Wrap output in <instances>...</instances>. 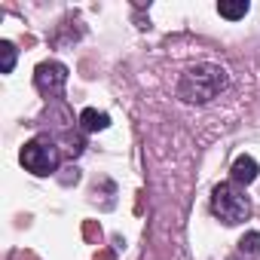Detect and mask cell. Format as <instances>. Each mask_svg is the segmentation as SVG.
<instances>
[{"mask_svg":"<svg viewBox=\"0 0 260 260\" xmlns=\"http://www.w3.org/2000/svg\"><path fill=\"white\" fill-rule=\"evenodd\" d=\"M226 86H230L226 68H220L214 61H202V64H193L181 74L178 98L190 107H202V104H211L220 92H226Z\"/></svg>","mask_w":260,"mask_h":260,"instance_id":"1","label":"cell"},{"mask_svg":"<svg viewBox=\"0 0 260 260\" xmlns=\"http://www.w3.org/2000/svg\"><path fill=\"white\" fill-rule=\"evenodd\" d=\"M211 214L226 223V226H239L251 217V199L245 193V187L233 184V181H223L211 190Z\"/></svg>","mask_w":260,"mask_h":260,"instance_id":"2","label":"cell"},{"mask_svg":"<svg viewBox=\"0 0 260 260\" xmlns=\"http://www.w3.org/2000/svg\"><path fill=\"white\" fill-rule=\"evenodd\" d=\"M19 162L25 166V172L37 175V178H49L58 172L61 166V147L52 141V138H31L22 153H19Z\"/></svg>","mask_w":260,"mask_h":260,"instance_id":"3","label":"cell"},{"mask_svg":"<svg viewBox=\"0 0 260 260\" xmlns=\"http://www.w3.org/2000/svg\"><path fill=\"white\" fill-rule=\"evenodd\" d=\"M34 86H37L40 95L58 98V95L64 92V86H68V68H64L61 61H55V58L40 61V64L34 68Z\"/></svg>","mask_w":260,"mask_h":260,"instance_id":"4","label":"cell"},{"mask_svg":"<svg viewBox=\"0 0 260 260\" xmlns=\"http://www.w3.org/2000/svg\"><path fill=\"white\" fill-rule=\"evenodd\" d=\"M257 175H260V166H257V159H254V156L242 153V156H236V159H233V169H230L233 184L248 187V184H254V181H257Z\"/></svg>","mask_w":260,"mask_h":260,"instance_id":"5","label":"cell"},{"mask_svg":"<svg viewBox=\"0 0 260 260\" xmlns=\"http://www.w3.org/2000/svg\"><path fill=\"white\" fill-rule=\"evenodd\" d=\"M110 125V116L104 110H95V107H86L80 113V132L92 135V132H104V128Z\"/></svg>","mask_w":260,"mask_h":260,"instance_id":"6","label":"cell"},{"mask_svg":"<svg viewBox=\"0 0 260 260\" xmlns=\"http://www.w3.org/2000/svg\"><path fill=\"white\" fill-rule=\"evenodd\" d=\"M248 10H251L248 0H220V4H217V13H220L226 22H239V19H245Z\"/></svg>","mask_w":260,"mask_h":260,"instance_id":"7","label":"cell"},{"mask_svg":"<svg viewBox=\"0 0 260 260\" xmlns=\"http://www.w3.org/2000/svg\"><path fill=\"white\" fill-rule=\"evenodd\" d=\"M239 254L242 257H260V233L257 230H251L239 239Z\"/></svg>","mask_w":260,"mask_h":260,"instance_id":"8","label":"cell"},{"mask_svg":"<svg viewBox=\"0 0 260 260\" xmlns=\"http://www.w3.org/2000/svg\"><path fill=\"white\" fill-rule=\"evenodd\" d=\"M16 58H19L16 46H13L10 40H0V74H13V68H16Z\"/></svg>","mask_w":260,"mask_h":260,"instance_id":"9","label":"cell"},{"mask_svg":"<svg viewBox=\"0 0 260 260\" xmlns=\"http://www.w3.org/2000/svg\"><path fill=\"white\" fill-rule=\"evenodd\" d=\"M86 150V141H83V135H74V132H68L64 135V153L74 159V156H80Z\"/></svg>","mask_w":260,"mask_h":260,"instance_id":"10","label":"cell"},{"mask_svg":"<svg viewBox=\"0 0 260 260\" xmlns=\"http://www.w3.org/2000/svg\"><path fill=\"white\" fill-rule=\"evenodd\" d=\"M230 260H239V257H230Z\"/></svg>","mask_w":260,"mask_h":260,"instance_id":"11","label":"cell"}]
</instances>
